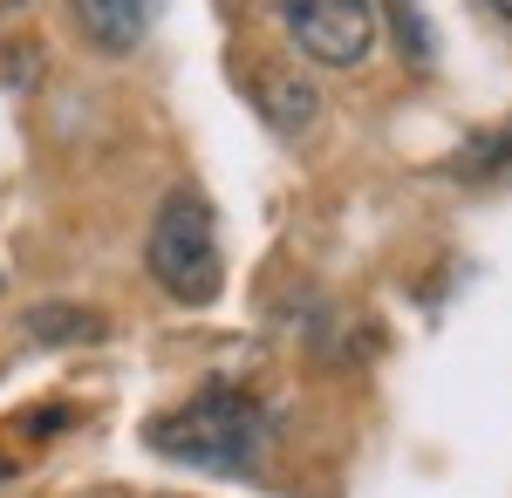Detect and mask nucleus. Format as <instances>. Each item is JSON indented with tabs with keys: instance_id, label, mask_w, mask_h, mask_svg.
I'll use <instances>...</instances> for the list:
<instances>
[{
	"instance_id": "1",
	"label": "nucleus",
	"mask_w": 512,
	"mask_h": 498,
	"mask_svg": "<svg viewBox=\"0 0 512 498\" xmlns=\"http://www.w3.org/2000/svg\"><path fill=\"white\" fill-rule=\"evenodd\" d=\"M144 444L192 471H253L260 444H267V410L246 389H205L185 410L144 423Z\"/></svg>"
},
{
	"instance_id": "2",
	"label": "nucleus",
	"mask_w": 512,
	"mask_h": 498,
	"mask_svg": "<svg viewBox=\"0 0 512 498\" xmlns=\"http://www.w3.org/2000/svg\"><path fill=\"white\" fill-rule=\"evenodd\" d=\"M144 260L158 273L164 294H178V301H212L219 294V219H212V205L192 192V185H178V192L158 205V219H151V239H144Z\"/></svg>"
},
{
	"instance_id": "3",
	"label": "nucleus",
	"mask_w": 512,
	"mask_h": 498,
	"mask_svg": "<svg viewBox=\"0 0 512 498\" xmlns=\"http://www.w3.org/2000/svg\"><path fill=\"white\" fill-rule=\"evenodd\" d=\"M280 28L315 69H355L383 35L369 0H280Z\"/></svg>"
},
{
	"instance_id": "4",
	"label": "nucleus",
	"mask_w": 512,
	"mask_h": 498,
	"mask_svg": "<svg viewBox=\"0 0 512 498\" xmlns=\"http://www.w3.org/2000/svg\"><path fill=\"white\" fill-rule=\"evenodd\" d=\"M69 21L96 55H130L137 41L151 35L158 0H69Z\"/></svg>"
},
{
	"instance_id": "5",
	"label": "nucleus",
	"mask_w": 512,
	"mask_h": 498,
	"mask_svg": "<svg viewBox=\"0 0 512 498\" xmlns=\"http://www.w3.org/2000/svg\"><path fill=\"white\" fill-rule=\"evenodd\" d=\"M253 110H260L267 130L301 137V130L321 123V82L301 76V69H260V76H253Z\"/></svg>"
},
{
	"instance_id": "6",
	"label": "nucleus",
	"mask_w": 512,
	"mask_h": 498,
	"mask_svg": "<svg viewBox=\"0 0 512 498\" xmlns=\"http://www.w3.org/2000/svg\"><path fill=\"white\" fill-rule=\"evenodd\" d=\"M21 328H28L35 342H96V335H103V314H82L76 301H41Z\"/></svg>"
},
{
	"instance_id": "7",
	"label": "nucleus",
	"mask_w": 512,
	"mask_h": 498,
	"mask_svg": "<svg viewBox=\"0 0 512 498\" xmlns=\"http://www.w3.org/2000/svg\"><path fill=\"white\" fill-rule=\"evenodd\" d=\"M451 178H478V185L512 178V123H506V130H485V137H472L465 151L451 157Z\"/></svg>"
},
{
	"instance_id": "8",
	"label": "nucleus",
	"mask_w": 512,
	"mask_h": 498,
	"mask_svg": "<svg viewBox=\"0 0 512 498\" xmlns=\"http://www.w3.org/2000/svg\"><path fill=\"white\" fill-rule=\"evenodd\" d=\"M390 21H396V41H403V55L424 69V62H431V21L417 14V0H390Z\"/></svg>"
},
{
	"instance_id": "9",
	"label": "nucleus",
	"mask_w": 512,
	"mask_h": 498,
	"mask_svg": "<svg viewBox=\"0 0 512 498\" xmlns=\"http://www.w3.org/2000/svg\"><path fill=\"white\" fill-rule=\"evenodd\" d=\"M485 7H492V14H499V21L512 28V0H485Z\"/></svg>"
},
{
	"instance_id": "10",
	"label": "nucleus",
	"mask_w": 512,
	"mask_h": 498,
	"mask_svg": "<svg viewBox=\"0 0 512 498\" xmlns=\"http://www.w3.org/2000/svg\"><path fill=\"white\" fill-rule=\"evenodd\" d=\"M0 7H28V0H0Z\"/></svg>"
},
{
	"instance_id": "11",
	"label": "nucleus",
	"mask_w": 512,
	"mask_h": 498,
	"mask_svg": "<svg viewBox=\"0 0 512 498\" xmlns=\"http://www.w3.org/2000/svg\"><path fill=\"white\" fill-rule=\"evenodd\" d=\"M7 471H14V464H7V458H0V478H7Z\"/></svg>"
}]
</instances>
